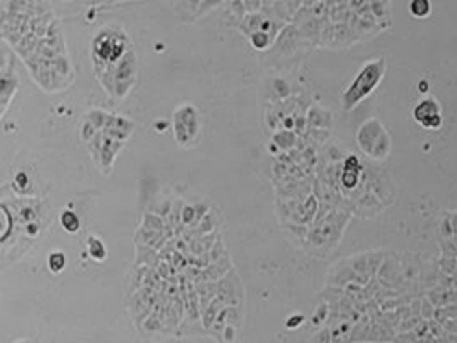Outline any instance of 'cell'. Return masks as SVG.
I'll list each match as a JSON object with an SVG mask.
<instances>
[{"mask_svg": "<svg viewBox=\"0 0 457 343\" xmlns=\"http://www.w3.org/2000/svg\"><path fill=\"white\" fill-rule=\"evenodd\" d=\"M412 118L421 127L428 129V131H436L443 124L442 107L436 101V98L426 97L421 101H418L416 107L412 108Z\"/></svg>", "mask_w": 457, "mask_h": 343, "instance_id": "cell-3", "label": "cell"}, {"mask_svg": "<svg viewBox=\"0 0 457 343\" xmlns=\"http://www.w3.org/2000/svg\"><path fill=\"white\" fill-rule=\"evenodd\" d=\"M251 43L255 49L263 50L267 45H269V33L265 31H256L251 35Z\"/></svg>", "mask_w": 457, "mask_h": 343, "instance_id": "cell-9", "label": "cell"}, {"mask_svg": "<svg viewBox=\"0 0 457 343\" xmlns=\"http://www.w3.org/2000/svg\"><path fill=\"white\" fill-rule=\"evenodd\" d=\"M66 254L62 251H52L49 256V268L52 273H60L66 268Z\"/></svg>", "mask_w": 457, "mask_h": 343, "instance_id": "cell-8", "label": "cell"}, {"mask_svg": "<svg viewBox=\"0 0 457 343\" xmlns=\"http://www.w3.org/2000/svg\"><path fill=\"white\" fill-rule=\"evenodd\" d=\"M304 322V318L301 314H296V316H291L289 319H287V322H286V326L289 329H296V328H299L301 325H303Z\"/></svg>", "mask_w": 457, "mask_h": 343, "instance_id": "cell-11", "label": "cell"}, {"mask_svg": "<svg viewBox=\"0 0 457 343\" xmlns=\"http://www.w3.org/2000/svg\"><path fill=\"white\" fill-rule=\"evenodd\" d=\"M16 343H32V342H29V340H18Z\"/></svg>", "mask_w": 457, "mask_h": 343, "instance_id": "cell-12", "label": "cell"}, {"mask_svg": "<svg viewBox=\"0 0 457 343\" xmlns=\"http://www.w3.org/2000/svg\"><path fill=\"white\" fill-rule=\"evenodd\" d=\"M358 146L371 160H385L391 155V136L380 120L370 118L358 131Z\"/></svg>", "mask_w": 457, "mask_h": 343, "instance_id": "cell-2", "label": "cell"}, {"mask_svg": "<svg viewBox=\"0 0 457 343\" xmlns=\"http://www.w3.org/2000/svg\"><path fill=\"white\" fill-rule=\"evenodd\" d=\"M385 71H387V64H385L384 59H375L365 64L363 69L358 73L351 86L346 90V93L342 94V108L344 110H353V108L360 105V101L370 97L375 91V88L384 79Z\"/></svg>", "mask_w": 457, "mask_h": 343, "instance_id": "cell-1", "label": "cell"}, {"mask_svg": "<svg viewBox=\"0 0 457 343\" xmlns=\"http://www.w3.org/2000/svg\"><path fill=\"white\" fill-rule=\"evenodd\" d=\"M88 253H90V256L93 257L95 261H103L105 256H107V251H105L103 242H101L98 237H93V236L88 237Z\"/></svg>", "mask_w": 457, "mask_h": 343, "instance_id": "cell-7", "label": "cell"}, {"mask_svg": "<svg viewBox=\"0 0 457 343\" xmlns=\"http://www.w3.org/2000/svg\"><path fill=\"white\" fill-rule=\"evenodd\" d=\"M409 12L412 18L425 19L432 12V0H411L409 2Z\"/></svg>", "mask_w": 457, "mask_h": 343, "instance_id": "cell-5", "label": "cell"}, {"mask_svg": "<svg viewBox=\"0 0 457 343\" xmlns=\"http://www.w3.org/2000/svg\"><path fill=\"white\" fill-rule=\"evenodd\" d=\"M423 343H426V342H425V340H423Z\"/></svg>", "mask_w": 457, "mask_h": 343, "instance_id": "cell-13", "label": "cell"}, {"mask_svg": "<svg viewBox=\"0 0 457 343\" xmlns=\"http://www.w3.org/2000/svg\"><path fill=\"white\" fill-rule=\"evenodd\" d=\"M60 225L69 233H76L81 227V220L76 213L71 212V209H66V212L60 215Z\"/></svg>", "mask_w": 457, "mask_h": 343, "instance_id": "cell-6", "label": "cell"}, {"mask_svg": "<svg viewBox=\"0 0 457 343\" xmlns=\"http://www.w3.org/2000/svg\"><path fill=\"white\" fill-rule=\"evenodd\" d=\"M175 139L181 144H189L195 141V136L199 132L198 114L193 107H182L175 112Z\"/></svg>", "mask_w": 457, "mask_h": 343, "instance_id": "cell-4", "label": "cell"}, {"mask_svg": "<svg viewBox=\"0 0 457 343\" xmlns=\"http://www.w3.org/2000/svg\"><path fill=\"white\" fill-rule=\"evenodd\" d=\"M314 343H332V335H330V326H325V328H321L320 331L314 335L313 338Z\"/></svg>", "mask_w": 457, "mask_h": 343, "instance_id": "cell-10", "label": "cell"}]
</instances>
